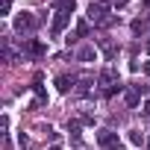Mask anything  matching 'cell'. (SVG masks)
Listing matches in <instances>:
<instances>
[{
  "mask_svg": "<svg viewBox=\"0 0 150 150\" xmlns=\"http://www.w3.org/2000/svg\"><path fill=\"white\" fill-rule=\"evenodd\" d=\"M56 9H62V12H74V9H77V0H56Z\"/></svg>",
  "mask_w": 150,
  "mask_h": 150,
  "instance_id": "30bf717a",
  "label": "cell"
},
{
  "mask_svg": "<svg viewBox=\"0 0 150 150\" xmlns=\"http://www.w3.org/2000/svg\"><path fill=\"white\" fill-rule=\"evenodd\" d=\"M141 112H144V115L150 118V100H144V103H141Z\"/></svg>",
  "mask_w": 150,
  "mask_h": 150,
  "instance_id": "2e32d148",
  "label": "cell"
},
{
  "mask_svg": "<svg viewBox=\"0 0 150 150\" xmlns=\"http://www.w3.org/2000/svg\"><path fill=\"white\" fill-rule=\"evenodd\" d=\"M129 144H135V147H141V144H144V135H141L138 129H132V132H129Z\"/></svg>",
  "mask_w": 150,
  "mask_h": 150,
  "instance_id": "7c38bea8",
  "label": "cell"
},
{
  "mask_svg": "<svg viewBox=\"0 0 150 150\" xmlns=\"http://www.w3.org/2000/svg\"><path fill=\"white\" fill-rule=\"evenodd\" d=\"M127 3H129V0H115V3H112V6H115V9H124Z\"/></svg>",
  "mask_w": 150,
  "mask_h": 150,
  "instance_id": "e0dca14e",
  "label": "cell"
},
{
  "mask_svg": "<svg viewBox=\"0 0 150 150\" xmlns=\"http://www.w3.org/2000/svg\"><path fill=\"white\" fill-rule=\"evenodd\" d=\"M124 88H127V86H121V83H118V86H112V88H106V91H103V97H115V94H121Z\"/></svg>",
  "mask_w": 150,
  "mask_h": 150,
  "instance_id": "4fadbf2b",
  "label": "cell"
},
{
  "mask_svg": "<svg viewBox=\"0 0 150 150\" xmlns=\"http://www.w3.org/2000/svg\"><path fill=\"white\" fill-rule=\"evenodd\" d=\"M12 24H15V33H21V35H27V33H33V30L38 27V18H35L33 12H18Z\"/></svg>",
  "mask_w": 150,
  "mask_h": 150,
  "instance_id": "6da1fadb",
  "label": "cell"
},
{
  "mask_svg": "<svg viewBox=\"0 0 150 150\" xmlns=\"http://www.w3.org/2000/svg\"><path fill=\"white\" fill-rule=\"evenodd\" d=\"M88 33H91V24H88V21H80V24H77V30L68 33V38H65V41H68V47H71V44H77L80 38H86Z\"/></svg>",
  "mask_w": 150,
  "mask_h": 150,
  "instance_id": "52a82bcc",
  "label": "cell"
},
{
  "mask_svg": "<svg viewBox=\"0 0 150 150\" xmlns=\"http://www.w3.org/2000/svg\"><path fill=\"white\" fill-rule=\"evenodd\" d=\"M144 50H147V53H150V41H147V44H144Z\"/></svg>",
  "mask_w": 150,
  "mask_h": 150,
  "instance_id": "ffe728a7",
  "label": "cell"
},
{
  "mask_svg": "<svg viewBox=\"0 0 150 150\" xmlns=\"http://www.w3.org/2000/svg\"><path fill=\"white\" fill-rule=\"evenodd\" d=\"M144 74H147V77H150V62H144Z\"/></svg>",
  "mask_w": 150,
  "mask_h": 150,
  "instance_id": "ac0fdd59",
  "label": "cell"
},
{
  "mask_svg": "<svg viewBox=\"0 0 150 150\" xmlns=\"http://www.w3.org/2000/svg\"><path fill=\"white\" fill-rule=\"evenodd\" d=\"M97 144H100L103 150H121L118 132H112V129H100V132H97Z\"/></svg>",
  "mask_w": 150,
  "mask_h": 150,
  "instance_id": "277c9868",
  "label": "cell"
},
{
  "mask_svg": "<svg viewBox=\"0 0 150 150\" xmlns=\"http://www.w3.org/2000/svg\"><path fill=\"white\" fill-rule=\"evenodd\" d=\"M71 24V12H62V9H56V15H53V24H50V35L53 38H59L62 33H65V27Z\"/></svg>",
  "mask_w": 150,
  "mask_h": 150,
  "instance_id": "7a4b0ae2",
  "label": "cell"
},
{
  "mask_svg": "<svg viewBox=\"0 0 150 150\" xmlns=\"http://www.w3.org/2000/svg\"><path fill=\"white\" fill-rule=\"evenodd\" d=\"M74 86H77V77H68V74H62V77H56V88L62 91V94H68Z\"/></svg>",
  "mask_w": 150,
  "mask_h": 150,
  "instance_id": "ba28073f",
  "label": "cell"
},
{
  "mask_svg": "<svg viewBox=\"0 0 150 150\" xmlns=\"http://www.w3.org/2000/svg\"><path fill=\"white\" fill-rule=\"evenodd\" d=\"M50 150H62V147H50Z\"/></svg>",
  "mask_w": 150,
  "mask_h": 150,
  "instance_id": "44dd1931",
  "label": "cell"
},
{
  "mask_svg": "<svg viewBox=\"0 0 150 150\" xmlns=\"http://www.w3.org/2000/svg\"><path fill=\"white\" fill-rule=\"evenodd\" d=\"M47 53V44L41 41V38H27L24 41V56H30V59H41Z\"/></svg>",
  "mask_w": 150,
  "mask_h": 150,
  "instance_id": "3957f363",
  "label": "cell"
},
{
  "mask_svg": "<svg viewBox=\"0 0 150 150\" xmlns=\"http://www.w3.org/2000/svg\"><path fill=\"white\" fill-rule=\"evenodd\" d=\"M97 83H100V86H103V91H106V88L118 86V83H121V77H118V71H112V68H103V71H100V77H97Z\"/></svg>",
  "mask_w": 150,
  "mask_h": 150,
  "instance_id": "8992f818",
  "label": "cell"
},
{
  "mask_svg": "<svg viewBox=\"0 0 150 150\" xmlns=\"http://www.w3.org/2000/svg\"><path fill=\"white\" fill-rule=\"evenodd\" d=\"M94 56H97V50H94L91 44H86V47H80V50H77V59H80V62H91Z\"/></svg>",
  "mask_w": 150,
  "mask_h": 150,
  "instance_id": "9c48e42d",
  "label": "cell"
},
{
  "mask_svg": "<svg viewBox=\"0 0 150 150\" xmlns=\"http://www.w3.org/2000/svg\"><path fill=\"white\" fill-rule=\"evenodd\" d=\"M109 3H103V0H100V3H91L88 6V21H94V24H103L106 18H109Z\"/></svg>",
  "mask_w": 150,
  "mask_h": 150,
  "instance_id": "5b68a950",
  "label": "cell"
},
{
  "mask_svg": "<svg viewBox=\"0 0 150 150\" xmlns=\"http://www.w3.org/2000/svg\"><path fill=\"white\" fill-rule=\"evenodd\" d=\"M144 27H147V24H144V21H141V18H138V21H132V33H141V30H144Z\"/></svg>",
  "mask_w": 150,
  "mask_h": 150,
  "instance_id": "9a60e30c",
  "label": "cell"
},
{
  "mask_svg": "<svg viewBox=\"0 0 150 150\" xmlns=\"http://www.w3.org/2000/svg\"><path fill=\"white\" fill-rule=\"evenodd\" d=\"M144 9H150V0H144Z\"/></svg>",
  "mask_w": 150,
  "mask_h": 150,
  "instance_id": "d6986e66",
  "label": "cell"
},
{
  "mask_svg": "<svg viewBox=\"0 0 150 150\" xmlns=\"http://www.w3.org/2000/svg\"><path fill=\"white\" fill-rule=\"evenodd\" d=\"M147 150H150V141H147Z\"/></svg>",
  "mask_w": 150,
  "mask_h": 150,
  "instance_id": "7402d4cb",
  "label": "cell"
},
{
  "mask_svg": "<svg viewBox=\"0 0 150 150\" xmlns=\"http://www.w3.org/2000/svg\"><path fill=\"white\" fill-rule=\"evenodd\" d=\"M100 47H103V56H106V59H115V53H118V47H115V44H109V41H103V38H100Z\"/></svg>",
  "mask_w": 150,
  "mask_h": 150,
  "instance_id": "8fae6325",
  "label": "cell"
},
{
  "mask_svg": "<svg viewBox=\"0 0 150 150\" xmlns=\"http://www.w3.org/2000/svg\"><path fill=\"white\" fill-rule=\"evenodd\" d=\"M9 9H12V0H3L0 3V15H9Z\"/></svg>",
  "mask_w": 150,
  "mask_h": 150,
  "instance_id": "5bb4252c",
  "label": "cell"
}]
</instances>
